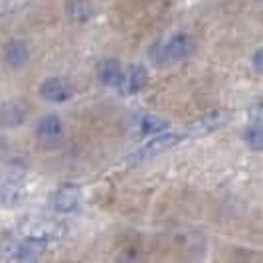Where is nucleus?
Segmentation results:
<instances>
[{"label": "nucleus", "instance_id": "1", "mask_svg": "<svg viewBox=\"0 0 263 263\" xmlns=\"http://www.w3.org/2000/svg\"><path fill=\"white\" fill-rule=\"evenodd\" d=\"M20 236L36 239L42 243L58 241L67 234V226L60 220H48V218H26L18 226Z\"/></svg>", "mask_w": 263, "mask_h": 263}, {"label": "nucleus", "instance_id": "2", "mask_svg": "<svg viewBox=\"0 0 263 263\" xmlns=\"http://www.w3.org/2000/svg\"><path fill=\"white\" fill-rule=\"evenodd\" d=\"M46 251V243L30 239V237L4 236L0 239V255L14 261H36Z\"/></svg>", "mask_w": 263, "mask_h": 263}, {"label": "nucleus", "instance_id": "3", "mask_svg": "<svg viewBox=\"0 0 263 263\" xmlns=\"http://www.w3.org/2000/svg\"><path fill=\"white\" fill-rule=\"evenodd\" d=\"M153 137L155 139H148L141 148H137L129 160H133V162H143V160H148V158L153 157H158V155L171 151L172 146H176L184 139L182 133H158V135H153Z\"/></svg>", "mask_w": 263, "mask_h": 263}, {"label": "nucleus", "instance_id": "4", "mask_svg": "<svg viewBox=\"0 0 263 263\" xmlns=\"http://www.w3.org/2000/svg\"><path fill=\"white\" fill-rule=\"evenodd\" d=\"M230 117H232V113L228 109L208 111V113L196 117L194 121H190L182 135L184 137H204V135H210V133L218 131L220 127H224L226 123L230 121Z\"/></svg>", "mask_w": 263, "mask_h": 263}, {"label": "nucleus", "instance_id": "5", "mask_svg": "<svg viewBox=\"0 0 263 263\" xmlns=\"http://www.w3.org/2000/svg\"><path fill=\"white\" fill-rule=\"evenodd\" d=\"M194 50H196V42L186 32H178V34L171 36L166 44H162V55L166 60H174V62H182L186 58H190Z\"/></svg>", "mask_w": 263, "mask_h": 263}, {"label": "nucleus", "instance_id": "6", "mask_svg": "<svg viewBox=\"0 0 263 263\" xmlns=\"http://www.w3.org/2000/svg\"><path fill=\"white\" fill-rule=\"evenodd\" d=\"M148 83V71L145 66L141 64H135L129 66L125 71H121V78H119V91L123 95H135V93L143 91Z\"/></svg>", "mask_w": 263, "mask_h": 263}, {"label": "nucleus", "instance_id": "7", "mask_svg": "<svg viewBox=\"0 0 263 263\" xmlns=\"http://www.w3.org/2000/svg\"><path fill=\"white\" fill-rule=\"evenodd\" d=\"M40 93L50 103H64L76 95V87L66 78H48L42 83Z\"/></svg>", "mask_w": 263, "mask_h": 263}, {"label": "nucleus", "instance_id": "8", "mask_svg": "<svg viewBox=\"0 0 263 263\" xmlns=\"http://www.w3.org/2000/svg\"><path fill=\"white\" fill-rule=\"evenodd\" d=\"M79 200H81V194H79L78 186L66 184L53 194L52 202L55 212H60V214H71L79 206Z\"/></svg>", "mask_w": 263, "mask_h": 263}, {"label": "nucleus", "instance_id": "9", "mask_svg": "<svg viewBox=\"0 0 263 263\" xmlns=\"http://www.w3.org/2000/svg\"><path fill=\"white\" fill-rule=\"evenodd\" d=\"M28 117V107L22 101H6L0 105V125L20 127Z\"/></svg>", "mask_w": 263, "mask_h": 263}, {"label": "nucleus", "instance_id": "10", "mask_svg": "<svg viewBox=\"0 0 263 263\" xmlns=\"http://www.w3.org/2000/svg\"><path fill=\"white\" fill-rule=\"evenodd\" d=\"M2 58H4V62L10 67H22L30 60V48H28L26 42H22V40H10L4 46Z\"/></svg>", "mask_w": 263, "mask_h": 263}, {"label": "nucleus", "instance_id": "11", "mask_svg": "<svg viewBox=\"0 0 263 263\" xmlns=\"http://www.w3.org/2000/svg\"><path fill=\"white\" fill-rule=\"evenodd\" d=\"M26 198V190L22 186V180H2L0 182V204L6 208H12L22 204Z\"/></svg>", "mask_w": 263, "mask_h": 263}, {"label": "nucleus", "instance_id": "12", "mask_svg": "<svg viewBox=\"0 0 263 263\" xmlns=\"http://www.w3.org/2000/svg\"><path fill=\"white\" fill-rule=\"evenodd\" d=\"M36 135L42 141H58L62 135H64V121L58 117V115H46L38 121V127H36Z\"/></svg>", "mask_w": 263, "mask_h": 263}, {"label": "nucleus", "instance_id": "13", "mask_svg": "<svg viewBox=\"0 0 263 263\" xmlns=\"http://www.w3.org/2000/svg\"><path fill=\"white\" fill-rule=\"evenodd\" d=\"M64 10H66L67 18H69L71 22H79V24L91 20V16L95 14L93 4L89 0H66Z\"/></svg>", "mask_w": 263, "mask_h": 263}, {"label": "nucleus", "instance_id": "14", "mask_svg": "<svg viewBox=\"0 0 263 263\" xmlns=\"http://www.w3.org/2000/svg\"><path fill=\"white\" fill-rule=\"evenodd\" d=\"M121 71H123V67H121L117 60H103L97 66V79L103 85H117L119 78H121Z\"/></svg>", "mask_w": 263, "mask_h": 263}, {"label": "nucleus", "instance_id": "15", "mask_svg": "<svg viewBox=\"0 0 263 263\" xmlns=\"http://www.w3.org/2000/svg\"><path fill=\"white\" fill-rule=\"evenodd\" d=\"M168 127H171V123L164 117H158V115H143V117L139 119V133L143 137L164 133Z\"/></svg>", "mask_w": 263, "mask_h": 263}, {"label": "nucleus", "instance_id": "16", "mask_svg": "<svg viewBox=\"0 0 263 263\" xmlns=\"http://www.w3.org/2000/svg\"><path fill=\"white\" fill-rule=\"evenodd\" d=\"M243 139H246V145L250 146L251 151L255 153H261V146H263V129H261V123L255 121L253 125H250L246 133H243Z\"/></svg>", "mask_w": 263, "mask_h": 263}, {"label": "nucleus", "instance_id": "17", "mask_svg": "<svg viewBox=\"0 0 263 263\" xmlns=\"http://www.w3.org/2000/svg\"><path fill=\"white\" fill-rule=\"evenodd\" d=\"M261 50H255V53H253V58H251V64H253V67L261 73V69H263V66H261Z\"/></svg>", "mask_w": 263, "mask_h": 263}]
</instances>
